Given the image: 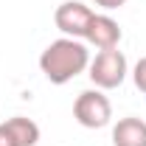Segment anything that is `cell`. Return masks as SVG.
Instances as JSON below:
<instances>
[{"mask_svg": "<svg viewBox=\"0 0 146 146\" xmlns=\"http://www.w3.org/2000/svg\"><path fill=\"white\" fill-rule=\"evenodd\" d=\"M0 146H17V141L11 138V132L6 129V124H0Z\"/></svg>", "mask_w": 146, "mask_h": 146, "instance_id": "9c48e42d", "label": "cell"}, {"mask_svg": "<svg viewBox=\"0 0 146 146\" xmlns=\"http://www.w3.org/2000/svg\"><path fill=\"white\" fill-rule=\"evenodd\" d=\"M96 6H101V9H107V11H112V9H121L127 0H93Z\"/></svg>", "mask_w": 146, "mask_h": 146, "instance_id": "30bf717a", "label": "cell"}, {"mask_svg": "<svg viewBox=\"0 0 146 146\" xmlns=\"http://www.w3.org/2000/svg\"><path fill=\"white\" fill-rule=\"evenodd\" d=\"M87 68H90L87 45L82 39H70V36L54 39L39 56V70L51 84H68L70 79H76Z\"/></svg>", "mask_w": 146, "mask_h": 146, "instance_id": "6da1fadb", "label": "cell"}, {"mask_svg": "<svg viewBox=\"0 0 146 146\" xmlns=\"http://www.w3.org/2000/svg\"><path fill=\"white\" fill-rule=\"evenodd\" d=\"M132 82H135V87L141 93H146V56L138 59V65L132 68Z\"/></svg>", "mask_w": 146, "mask_h": 146, "instance_id": "ba28073f", "label": "cell"}, {"mask_svg": "<svg viewBox=\"0 0 146 146\" xmlns=\"http://www.w3.org/2000/svg\"><path fill=\"white\" fill-rule=\"evenodd\" d=\"M73 118L84 129H101V127H107L110 118H112V104L98 87L96 90H84L73 101Z\"/></svg>", "mask_w": 146, "mask_h": 146, "instance_id": "3957f363", "label": "cell"}, {"mask_svg": "<svg viewBox=\"0 0 146 146\" xmlns=\"http://www.w3.org/2000/svg\"><path fill=\"white\" fill-rule=\"evenodd\" d=\"M121 36H124V34H121V25L110 17V14H93L84 42L96 45L98 51H112V48H118Z\"/></svg>", "mask_w": 146, "mask_h": 146, "instance_id": "5b68a950", "label": "cell"}, {"mask_svg": "<svg viewBox=\"0 0 146 146\" xmlns=\"http://www.w3.org/2000/svg\"><path fill=\"white\" fill-rule=\"evenodd\" d=\"M6 129L11 132V138L17 141V146H36L39 143V127L25 115H14L9 121H3Z\"/></svg>", "mask_w": 146, "mask_h": 146, "instance_id": "52a82bcc", "label": "cell"}, {"mask_svg": "<svg viewBox=\"0 0 146 146\" xmlns=\"http://www.w3.org/2000/svg\"><path fill=\"white\" fill-rule=\"evenodd\" d=\"M112 146H146V121L141 118H121L112 127Z\"/></svg>", "mask_w": 146, "mask_h": 146, "instance_id": "8992f818", "label": "cell"}, {"mask_svg": "<svg viewBox=\"0 0 146 146\" xmlns=\"http://www.w3.org/2000/svg\"><path fill=\"white\" fill-rule=\"evenodd\" d=\"M87 70H90L87 73L90 82L98 90H115V87L124 84V79L129 73V65H127V56L118 48H112V51H98L96 59H90Z\"/></svg>", "mask_w": 146, "mask_h": 146, "instance_id": "7a4b0ae2", "label": "cell"}, {"mask_svg": "<svg viewBox=\"0 0 146 146\" xmlns=\"http://www.w3.org/2000/svg\"><path fill=\"white\" fill-rule=\"evenodd\" d=\"M93 14H96V11H93L90 6H84V3H79V0H65L54 11V23H56V28L65 36H70V39H84Z\"/></svg>", "mask_w": 146, "mask_h": 146, "instance_id": "277c9868", "label": "cell"}]
</instances>
